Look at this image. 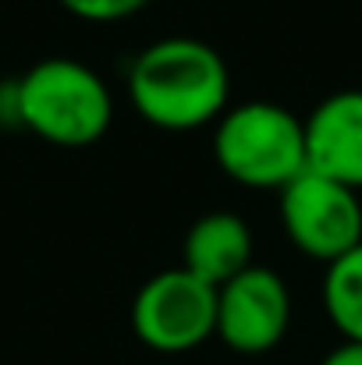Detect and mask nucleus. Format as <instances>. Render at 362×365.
Returning <instances> with one entry per match:
<instances>
[{"instance_id":"obj_11","label":"nucleus","mask_w":362,"mask_h":365,"mask_svg":"<svg viewBox=\"0 0 362 365\" xmlns=\"http://www.w3.org/2000/svg\"><path fill=\"white\" fill-rule=\"evenodd\" d=\"M320 365H362V341H341L323 355Z\"/></svg>"},{"instance_id":"obj_3","label":"nucleus","mask_w":362,"mask_h":365,"mask_svg":"<svg viewBox=\"0 0 362 365\" xmlns=\"http://www.w3.org/2000/svg\"><path fill=\"white\" fill-rule=\"evenodd\" d=\"M213 160L241 188L281 192L306 170V121L270 100L228 107L213 124Z\"/></svg>"},{"instance_id":"obj_8","label":"nucleus","mask_w":362,"mask_h":365,"mask_svg":"<svg viewBox=\"0 0 362 365\" xmlns=\"http://www.w3.org/2000/svg\"><path fill=\"white\" fill-rule=\"evenodd\" d=\"M252 227L238 213L217 210L199 217L181 242V266L206 280L210 287H224L252 266Z\"/></svg>"},{"instance_id":"obj_10","label":"nucleus","mask_w":362,"mask_h":365,"mask_svg":"<svg viewBox=\"0 0 362 365\" xmlns=\"http://www.w3.org/2000/svg\"><path fill=\"white\" fill-rule=\"evenodd\" d=\"M68 14L93 21V25H111V21H124L131 14H139L149 0H57Z\"/></svg>"},{"instance_id":"obj_12","label":"nucleus","mask_w":362,"mask_h":365,"mask_svg":"<svg viewBox=\"0 0 362 365\" xmlns=\"http://www.w3.org/2000/svg\"><path fill=\"white\" fill-rule=\"evenodd\" d=\"M0 124L21 128V121H18V82H4L0 86Z\"/></svg>"},{"instance_id":"obj_4","label":"nucleus","mask_w":362,"mask_h":365,"mask_svg":"<svg viewBox=\"0 0 362 365\" xmlns=\"http://www.w3.org/2000/svg\"><path fill=\"white\" fill-rule=\"evenodd\" d=\"M131 330L156 355H185L217 337V287L185 266L149 277L131 302Z\"/></svg>"},{"instance_id":"obj_2","label":"nucleus","mask_w":362,"mask_h":365,"mask_svg":"<svg viewBox=\"0 0 362 365\" xmlns=\"http://www.w3.org/2000/svg\"><path fill=\"white\" fill-rule=\"evenodd\" d=\"M18 121L61 149L96 145L114 124L107 82L75 57H46L18 78Z\"/></svg>"},{"instance_id":"obj_9","label":"nucleus","mask_w":362,"mask_h":365,"mask_svg":"<svg viewBox=\"0 0 362 365\" xmlns=\"http://www.w3.org/2000/svg\"><path fill=\"white\" fill-rule=\"evenodd\" d=\"M320 298L331 327L345 341H362V245L327 262Z\"/></svg>"},{"instance_id":"obj_7","label":"nucleus","mask_w":362,"mask_h":365,"mask_svg":"<svg viewBox=\"0 0 362 365\" xmlns=\"http://www.w3.org/2000/svg\"><path fill=\"white\" fill-rule=\"evenodd\" d=\"M306 167L362 192V89H338L306 118Z\"/></svg>"},{"instance_id":"obj_6","label":"nucleus","mask_w":362,"mask_h":365,"mask_svg":"<svg viewBox=\"0 0 362 365\" xmlns=\"http://www.w3.org/2000/svg\"><path fill=\"white\" fill-rule=\"evenodd\" d=\"M291 327V291L270 266H248L217 287V337L235 355L273 351Z\"/></svg>"},{"instance_id":"obj_5","label":"nucleus","mask_w":362,"mask_h":365,"mask_svg":"<svg viewBox=\"0 0 362 365\" xmlns=\"http://www.w3.org/2000/svg\"><path fill=\"white\" fill-rule=\"evenodd\" d=\"M281 224L288 242L316 262H334L345 252L362 245V202L359 192L302 170L288 188H281Z\"/></svg>"},{"instance_id":"obj_1","label":"nucleus","mask_w":362,"mask_h":365,"mask_svg":"<svg viewBox=\"0 0 362 365\" xmlns=\"http://www.w3.org/2000/svg\"><path fill=\"white\" fill-rule=\"evenodd\" d=\"M128 100L149 128L196 131L217 124L231 107V71L206 39L167 36L131 61Z\"/></svg>"}]
</instances>
